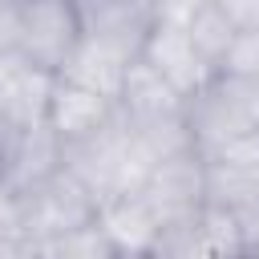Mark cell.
I'll list each match as a JSON object with an SVG mask.
<instances>
[{
    "label": "cell",
    "instance_id": "1",
    "mask_svg": "<svg viewBox=\"0 0 259 259\" xmlns=\"http://www.w3.org/2000/svg\"><path fill=\"white\" fill-rule=\"evenodd\" d=\"M154 166H158L154 150L121 113L109 125H101L93 138L65 146V170L77 174V182L97 198V206L121 194H138L154 174Z\"/></svg>",
    "mask_w": 259,
    "mask_h": 259
},
{
    "label": "cell",
    "instance_id": "2",
    "mask_svg": "<svg viewBox=\"0 0 259 259\" xmlns=\"http://www.w3.org/2000/svg\"><path fill=\"white\" fill-rule=\"evenodd\" d=\"M186 125H190V142L202 158L214 154L219 146H227L231 138H239L247 130H259V109H255L251 81L214 77L202 93H194L186 101Z\"/></svg>",
    "mask_w": 259,
    "mask_h": 259
},
{
    "label": "cell",
    "instance_id": "3",
    "mask_svg": "<svg viewBox=\"0 0 259 259\" xmlns=\"http://www.w3.org/2000/svg\"><path fill=\"white\" fill-rule=\"evenodd\" d=\"M93 219H97V198L65 166L57 174H49L45 182H36L32 190L20 194V227L36 243L69 235L77 227H89Z\"/></svg>",
    "mask_w": 259,
    "mask_h": 259
},
{
    "label": "cell",
    "instance_id": "4",
    "mask_svg": "<svg viewBox=\"0 0 259 259\" xmlns=\"http://www.w3.org/2000/svg\"><path fill=\"white\" fill-rule=\"evenodd\" d=\"M81 45L77 0H20L16 4V53L32 65L61 73V65Z\"/></svg>",
    "mask_w": 259,
    "mask_h": 259
},
{
    "label": "cell",
    "instance_id": "5",
    "mask_svg": "<svg viewBox=\"0 0 259 259\" xmlns=\"http://www.w3.org/2000/svg\"><path fill=\"white\" fill-rule=\"evenodd\" d=\"M138 57H142L166 85H174L186 101L214 81V69L202 61V53L194 49V40H190V32H186V24H182L178 16H158Z\"/></svg>",
    "mask_w": 259,
    "mask_h": 259
},
{
    "label": "cell",
    "instance_id": "6",
    "mask_svg": "<svg viewBox=\"0 0 259 259\" xmlns=\"http://www.w3.org/2000/svg\"><path fill=\"white\" fill-rule=\"evenodd\" d=\"M142 194L166 227L194 219L206 206V162H202V154L186 150V154H174V158L158 162L154 174L146 178Z\"/></svg>",
    "mask_w": 259,
    "mask_h": 259
},
{
    "label": "cell",
    "instance_id": "7",
    "mask_svg": "<svg viewBox=\"0 0 259 259\" xmlns=\"http://www.w3.org/2000/svg\"><path fill=\"white\" fill-rule=\"evenodd\" d=\"M77 16L81 36L138 57L158 20V0H77Z\"/></svg>",
    "mask_w": 259,
    "mask_h": 259
},
{
    "label": "cell",
    "instance_id": "8",
    "mask_svg": "<svg viewBox=\"0 0 259 259\" xmlns=\"http://www.w3.org/2000/svg\"><path fill=\"white\" fill-rule=\"evenodd\" d=\"M53 81H57V73L32 65L24 53H16V49L0 53V121L12 130L45 125Z\"/></svg>",
    "mask_w": 259,
    "mask_h": 259
},
{
    "label": "cell",
    "instance_id": "9",
    "mask_svg": "<svg viewBox=\"0 0 259 259\" xmlns=\"http://www.w3.org/2000/svg\"><path fill=\"white\" fill-rule=\"evenodd\" d=\"M101 235L109 239V247L121 255V259H134V255H154L158 243H162V231L166 223L158 219V210L146 202V194H121V198H109L97 206V219Z\"/></svg>",
    "mask_w": 259,
    "mask_h": 259
},
{
    "label": "cell",
    "instance_id": "10",
    "mask_svg": "<svg viewBox=\"0 0 259 259\" xmlns=\"http://www.w3.org/2000/svg\"><path fill=\"white\" fill-rule=\"evenodd\" d=\"M117 117V105L93 89H81L65 77L53 81V97H49V113H45V125L65 142V146H77L85 138H93L101 125H109Z\"/></svg>",
    "mask_w": 259,
    "mask_h": 259
},
{
    "label": "cell",
    "instance_id": "11",
    "mask_svg": "<svg viewBox=\"0 0 259 259\" xmlns=\"http://www.w3.org/2000/svg\"><path fill=\"white\" fill-rule=\"evenodd\" d=\"M61 166H65V142L49 125H32V130H16L12 150H8V158L0 166V178L16 194H24L36 182H45L49 174H57Z\"/></svg>",
    "mask_w": 259,
    "mask_h": 259
},
{
    "label": "cell",
    "instance_id": "12",
    "mask_svg": "<svg viewBox=\"0 0 259 259\" xmlns=\"http://www.w3.org/2000/svg\"><path fill=\"white\" fill-rule=\"evenodd\" d=\"M117 113L130 117V121H162V117L186 113V97L174 85H166L142 57H134L130 69H125L121 97H117Z\"/></svg>",
    "mask_w": 259,
    "mask_h": 259
},
{
    "label": "cell",
    "instance_id": "13",
    "mask_svg": "<svg viewBox=\"0 0 259 259\" xmlns=\"http://www.w3.org/2000/svg\"><path fill=\"white\" fill-rule=\"evenodd\" d=\"M130 61H134V57H125V53L101 45V40L81 36V45H77L73 57L61 65L57 77H65V81H73V85H81V89H93V93H101V97H109V101L117 105Z\"/></svg>",
    "mask_w": 259,
    "mask_h": 259
},
{
    "label": "cell",
    "instance_id": "14",
    "mask_svg": "<svg viewBox=\"0 0 259 259\" xmlns=\"http://www.w3.org/2000/svg\"><path fill=\"white\" fill-rule=\"evenodd\" d=\"M178 20L186 24L194 49L202 53V61H206V65L214 69V77H219L223 53L231 49V40H235V32H239V24L231 20V12H227L219 0H198V4H190L186 16H178Z\"/></svg>",
    "mask_w": 259,
    "mask_h": 259
},
{
    "label": "cell",
    "instance_id": "15",
    "mask_svg": "<svg viewBox=\"0 0 259 259\" xmlns=\"http://www.w3.org/2000/svg\"><path fill=\"white\" fill-rule=\"evenodd\" d=\"M36 259H121V255L109 247V239L101 235V227L89 223V227H77L69 235L36 243Z\"/></svg>",
    "mask_w": 259,
    "mask_h": 259
},
{
    "label": "cell",
    "instance_id": "16",
    "mask_svg": "<svg viewBox=\"0 0 259 259\" xmlns=\"http://www.w3.org/2000/svg\"><path fill=\"white\" fill-rule=\"evenodd\" d=\"M219 77H231V81H255L259 77V28H239L235 32L231 49L223 53Z\"/></svg>",
    "mask_w": 259,
    "mask_h": 259
},
{
    "label": "cell",
    "instance_id": "17",
    "mask_svg": "<svg viewBox=\"0 0 259 259\" xmlns=\"http://www.w3.org/2000/svg\"><path fill=\"white\" fill-rule=\"evenodd\" d=\"M235 223H239L243 255L259 259V202H251V206H239V210H235Z\"/></svg>",
    "mask_w": 259,
    "mask_h": 259
},
{
    "label": "cell",
    "instance_id": "18",
    "mask_svg": "<svg viewBox=\"0 0 259 259\" xmlns=\"http://www.w3.org/2000/svg\"><path fill=\"white\" fill-rule=\"evenodd\" d=\"M12 231H24L20 227V194L0 178V235H12Z\"/></svg>",
    "mask_w": 259,
    "mask_h": 259
},
{
    "label": "cell",
    "instance_id": "19",
    "mask_svg": "<svg viewBox=\"0 0 259 259\" xmlns=\"http://www.w3.org/2000/svg\"><path fill=\"white\" fill-rule=\"evenodd\" d=\"M0 259H36V239L24 231L0 235Z\"/></svg>",
    "mask_w": 259,
    "mask_h": 259
},
{
    "label": "cell",
    "instance_id": "20",
    "mask_svg": "<svg viewBox=\"0 0 259 259\" xmlns=\"http://www.w3.org/2000/svg\"><path fill=\"white\" fill-rule=\"evenodd\" d=\"M16 4L20 0H0V53L16 49Z\"/></svg>",
    "mask_w": 259,
    "mask_h": 259
},
{
    "label": "cell",
    "instance_id": "21",
    "mask_svg": "<svg viewBox=\"0 0 259 259\" xmlns=\"http://www.w3.org/2000/svg\"><path fill=\"white\" fill-rule=\"evenodd\" d=\"M251 28H259V0H255V24H251Z\"/></svg>",
    "mask_w": 259,
    "mask_h": 259
},
{
    "label": "cell",
    "instance_id": "22",
    "mask_svg": "<svg viewBox=\"0 0 259 259\" xmlns=\"http://www.w3.org/2000/svg\"><path fill=\"white\" fill-rule=\"evenodd\" d=\"M134 259H162V255H158V251H154V255H134Z\"/></svg>",
    "mask_w": 259,
    "mask_h": 259
}]
</instances>
